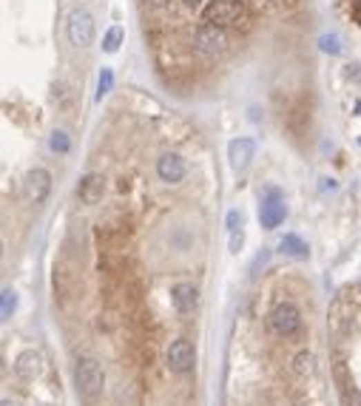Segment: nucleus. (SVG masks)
<instances>
[{"label": "nucleus", "mask_w": 361, "mask_h": 406, "mask_svg": "<svg viewBox=\"0 0 361 406\" xmlns=\"http://www.w3.org/2000/svg\"><path fill=\"white\" fill-rule=\"evenodd\" d=\"M75 387L83 400H97L106 389V369L94 355H80L75 364Z\"/></svg>", "instance_id": "1"}, {"label": "nucleus", "mask_w": 361, "mask_h": 406, "mask_svg": "<svg viewBox=\"0 0 361 406\" xmlns=\"http://www.w3.org/2000/svg\"><path fill=\"white\" fill-rule=\"evenodd\" d=\"M248 14L245 0H211L202 12V20L211 23V26H219V29H231L239 26Z\"/></svg>", "instance_id": "2"}, {"label": "nucleus", "mask_w": 361, "mask_h": 406, "mask_svg": "<svg viewBox=\"0 0 361 406\" xmlns=\"http://www.w3.org/2000/svg\"><path fill=\"white\" fill-rule=\"evenodd\" d=\"M268 327L273 329V336L279 338H293L296 332L302 329V313L293 301H279L271 316H268Z\"/></svg>", "instance_id": "3"}, {"label": "nucleus", "mask_w": 361, "mask_h": 406, "mask_svg": "<svg viewBox=\"0 0 361 406\" xmlns=\"http://www.w3.org/2000/svg\"><path fill=\"white\" fill-rule=\"evenodd\" d=\"M94 32H97V26H94L91 12H86V9H75V12L68 14L66 37H68V43L75 45V49H88V45L94 43Z\"/></svg>", "instance_id": "4"}, {"label": "nucleus", "mask_w": 361, "mask_h": 406, "mask_svg": "<svg viewBox=\"0 0 361 406\" xmlns=\"http://www.w3.org/2000/svg\"><path fill=\"white\" fill-rule=\"evenodd\" d=\"M165 364L174 375H188L197 367V349L188 338H177L171 341V347L165 349Z\"/></svg>", "instance_id": "5"}, {"label": "nucleus", "mask_w": 361, "mask_h": 406, "mask_svg": "<svg viewBox=\"0 0 361 406\" xmlns=\"http://www.w3.org/2000/svg\"><path fill=\"white\" fill-rule=\"evenodd\" d=\"M287 216V205H284V196L279 194L276 187H271L268 194L262 199V207H259V222L264 230H276Z\"/></svg>", "instance_id": "6"}, {"label": "nucleus", "mask_w": 361, "mask_h": 406, "mask_svg": "<svg viewBox=\"0 0 361 406\" xmlns=\"http://www.w3.org/2000/svg\"><path fill=\"white\" fill-rule=\"evenodd\" d=\"M52 194V174L46 168H35L23 179V196H26L32 205H43Z\"/></svg>", "instance_id": "7"}, {"label": "nucleus", "mask_w": 361, "mask_h": 406, "mask_svg": "<svg viewBox=\"0 0 361 406\" xmlns=\"http://www.w3.org/2000/svg\"><path fill=\"white\" fill-rule=\"evenodd\" d=\"M194 43H197V49H199L202 54L213 57V54H222V52L228 49V34H225V29H219V26L202 23V26L197 29V34H194Z\"/></svg>", "instance_id": "8"}, {"label": "nucleus", "mask_w": 361, "mask_h": 406, "mask_svg": "<svg viewBox=\"0 0 361 406\" xmlns=\"http://www.w3.org/2000/svg\"><path fill=\"white\" fill-rule=\"evenodd\" d=\"M185 174H188V168H185V159H182L179 154H162V156L157 159V176H159L165 185L182 182Z\"/></svg>", "instance_id": "9"}, {"label": "nucleus", "mask_w": 361, "mask_h": 406, "mask_svg": "<svg viewBox=\"0 0 361 406\" xmlns=\"http://www.w3.org/2000/svg\"><path fill=\"white\" fill-rule=\"evenodd\" d=\"M171 301H174V309L179 316H191L199 304V290L191 281H179L171 287Z\"/></svg>", "instance_id": "10"}, {"label": "nucleus", "mask_w": 361, "mask_h": 406, "mask_svg": "<svg viewBox=\"0 0 361 406\" xmlns=\"http://www.w3.org/2000/svg\"><path fill=\"white\" fill-rule=\"evenodd\" d=\"M43 372V355L37 349H23L14 358V375L20 380H35Z\"/></svg>", "instance_id": "11"}, {"label": "nucleus", "mask_w": 361, "mask_h": 406, "mask_svg": "<svg viewBox=\"0 0 361 406\" xmlns=\"http://www.w3.org/2000/svg\"><path fill=\"white\" fill-rule=\"evenodd\" d=\"M253 154H256L253 139H248V136H239V139H233L231 145H228V159H231V168H233V171H245L248 165H251V159H253Z\"/></svg>", "instance_id": "12"}, {"label": "nucleus", "mask_w": 361, "mask_h": 406, "mask_svg": "<svg viewBox=\"0 0 361 406\" xmlns=\"http://www.w3.org/2000/svg\"><path fill=\"white\" fill-rule=\"evenodd\" d=\"M103 194H106V179L103 174H86L77 185V196L83 205H97L103 202Z\"/></svg>", "instance_id": "13"}, {"label": "nucleus", "mask_w": 361, "mask_h": 406, "mask_svg": "<svg viewBox=\"0 0 361 406\" xmlns=\"http://www.w3.org/2000/svg\"><path fill=\"white\" fill-rule=\"evenodd\" d=\"M293 372L299 378H310L313 372H316V355H313L310 349H302L293 355Z\"/></svg>", "instance_id": "14"}, {"label": "nucleus", "mask_w": 361, "mask_h": 406, "mask_svg": "<svg viewBox=\"0 0 361 406\" xmlns=\"http://www.w3.org/2000/svg\"><path fill=\"white\" fill-rule=\"evenodd\" d=\"M282 250H284L287 256H293V258H307V256H310L307 242H302L296 233H287V236L282 238Z\"/></svg>", "instance_id": "15"}, {"label": "nucleus", "mask_w": 361, "mask_h": 406, "mask_svg": "<svg viewBox=\"0 0 361 406\" xmlns=\"http://www.w3.org/2000/svg\"><path fill=\"white\" fill-rule=\"evenodd\" d=\"M228 230H231V250H233V253H239L245 233H242V216H239L236 210H233V213H228Z\"/></svg>", "instance_id": "16"}, {"label": "nucleus", "mask_w": 361, "mask_h": 406, "mask_svg": "<svg viewBox=\"0 0 361 406\" xmlns=\"http://www.w3.org/2000/svg\"><path fill=\"white\" fill-rule=\"evenodd\" d=\"M123 40H126V29H123V26H111V29L103 34V52H106V54H114L119 45H123Z\"/></svg>", "instance_id": "17"}, {"label": "nucleus", "mask_w": 361, "mask_h": 406, "mask_svg": "<svg viewBox=\"0 0 361 406\" xmlns=\"http://www.w3.org/2000/svg\"><path fill=\"white\" fill-rule=\"evenodd\" d=\"M49 148H52L55 154H68V148H71L68 134H66V131H55V134L49 136Z\"/></svg>", "instance_id": "18"}, {"label": "nucleus", "mask_w": 361, "mask_h": 406, "mask_svg": "<svg viewBox=\"0 0 361 406\" xmlns=\"http://www.w3.org/2000/svg\"><path fill=\"white\" fill-rule=\"evenodd\" d=\"M111 85H114V71L111 68H103L100 71V80H97V100L106 97V94L111 91Z\"/></svg>", "instance_id": "19"}, {"label": "nucleus", "mask_w": 361, "mask_h": 406, "mask_svg": "<svg viewBox=\"0 0 361 406\" xmlns=\"http://www.w3.org/2000/svg\"><path fill=\"white\" fill-rule=\"evenodd\" d=\"M342 298L350 304V307H361V281L350 284V287L342 290Z\"/></svg>", "instance_id": "20"}, {"label": "nucleus", "mask_w": 361, "mask_h": 406, "mask_svg": "<svg viewBox=\"0 0 361 406\" xmlns=\"http://www.w3.org/2000/svg\"><path fill=\"white\" fill-rule=\"evenodd\" d=\"M342 403L344 406H361V392L353 384H344L342 387Z\"/></svg>", "instance_id": "21"}, {"label": "nucleus", "mask_w": 361, "mask_h": 406, "mask_svg": "<svg viewBox=\"0 0 361 406\" xmlns=\"http://www.w3.org/2000/svg\"><path fill=\"white\" fill-rule=\"evenodd\" d=\"M319 43H322V52H327V54H342V45H339V37H335V34H324Z\"/></svg>", "instance_id": "22"}, {"label": "nucleus", "mask_w": 361, "mask_h": 406, "mask_svg": "<svg viewBox=\"0 0 361 406\" xmlns=\"http://www.w3.org/2000/svg\"><path fill=\"white\" fill-rule=\"evenodd\" d=\"M14 304H17V298H14V290H3V318H12V313H14Z\"/></svg>", "instance_id": "23"}, {"label": "nucleus", "mask_w": 361, "mask_h": 406, "mask_svg": "<svg viewBox=\"0 0 361 406\" xmlns=\"http://www.w3.org/2000/svg\"><path fill=\"white\" fill-rule=\"evenodd\" d=\"M148 3H151L154 9H165L168 3H171V0H148Z\"/></svg>", "instance_id": "24"}, {"label": "nucleus", "mask_w": 361, "mask_h": 406, "mask_svg": "<svg viewBox=\"0 0 361 406\" xmlns=\"http://www.w3.org/2000/svg\"><path fill=\"white\" fill-rule=\"evenodd\" d=\"M199 3H202V0H182V6H185V9H197Z\"/></svg>", "instance_id": "25"}, {"label": "nucleus", "mask_w": 361, "mask_h": 406, "mask_svg": "<svg viewBox=\"0 0 361 406\" xmlns=\"http://www.w3.org/2000/svg\"><path fill=\"white\" fill-rule=\"evenodd\" d=\"M0 406H20V403H17V400H9V398H6V400L0 403Z\"/></svg>", "instance_id": "26"}]
</instances>
